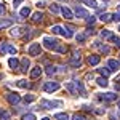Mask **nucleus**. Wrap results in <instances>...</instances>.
<instances>
[{"label": "nucleus", "instance_id": "31", "mask_svg": "<svg viewBox=\"0 0 120 120\" xmlns=\"http://www.w3.org/2000/svg\"><path fill=\"white\" fill-rule=\"evenodd\" d=\"M83 2H85V3H86L88 7H91V8H96V7H98L96 0H83Z\"/></svg>", "mask_w": 120, "mask_h": 120}, {"label": "nucleus", "instance_id": "40", "mask_svg": "<svg viewBox=\"0 0 120 120\" xmlns=\"http://www.w3.org/2000/svg\"><path fill=\"white\" fill-rule=\"evenodd\" d=\"M111 42H114V43H115V45L117 46H120V37H115V35H114V37H112V40Z\"/></svg>", "mask_w": 120, "mask_h": 120}, {"label": "nucleus", "instance_id": "21", "mask_svg": "<svg viewBox=\"0 0 120 120\" xmlns=\"http://www.w3.org/2000/svg\"><path fill=\"white\" fill-rule=\"evenodd\" d=\"M98 72H99L102 77H109V74H111L112 71L109 69V67H101V69H98Z\"/></svg>", "mask_w": 120, "mask_h": 120}, {"label": "nucleus", "instance_id": "24", "mask_svg": "<svg viewBox=\"0 0 120 120\" xmlns=\"http://www.w3.org/2000/svg\"><path fill=\"white\" fill-rule=\"evenodd\" d=\"M96 83L99 85V86H107V80H106V77H99V79H96Z\"/></svg>", "mask_w": 120, "mask_h": 120}, {"label": "nucleus", "instance_id": "33", "mask_svg": "<svg viewBox=\"0 0 120 120\" xmlns=\"http://www.w3.org/2000/svg\"><path fill=\"white\" fill-rule=\"evenodd\" d=\"M112 15H109V13H102L101 15V21H111Z\"/></svg>", "mask_w": 120, "mask_h": 120}, {"label": "nucleus", "instance_id": "16", "mask_svg": "<svg viewBox=\"0 0 120 120\" xmlns=\"http://www.w3.org/2000/svg\"><path fill=\"white\" fill-rule=\"evenodd\" d=\"M8 66H10V69L15 71V69H18V67H19V61L16 59V58H10V59H8Z\"/></svg>", "mask_w": 120, "mask_h": 120}, {"label": "nucleus", "instance_id": "44", "mask_svg": "<svg viewBox=\"0 0 120 120\" xmlns=\"http://www.w3.org/2000/svg\"><path fill=\"white\" fill-rule=\"evenodd\" d=\"M21 2H22V0H13V7H18Z\"/></svg>", "mask_w": 120, "mask_h": 120}, {"label": "nucleus", "instance_id": "4", "mask_svg": "<svg viewBox=\"0 0 120 120\" xmlns=\"http://www.w3.org/2000/svg\"><path fill=\"white\" fill-rule=\"evenodd\" d=\"M61 88V85L58 82H46L45 85H43V91L46 93H53V91H58Z\"/></svg>", "mask_w": 120, "mask_h": 120}, {"label": "nucleus", "instance_id": "23", "mask_svg": "<svg viewBox=\"0 0 120 120\" xmlns=\"http://www.w3.org/2000/svg\"><path fill=\"white\" fill-rule=\"evenodd\" d=\"M22 30H24V29H21V27H13V29H11V32H10V34H11L13 37H19Z\"/></svg>", "mask_w": 120, "mask_h": 120}, {"label": "nucleus", "instance_id": "17", "mask_svg": "<svg viewBox=\"0 0 120 120\" xmlns=\"http://www.w3.org/2000/svg\"><path fill=\"white\" fill-rule=\"evenodd\" d=\"M32 22H35V24H37V22H42V21H43V15H42V13H40V11H37V13H34V15H32Z\"/></svg>", "mask_w": 120, "mask_h": 120}, {"label": "nucleus", "instance_id": "28", "mask_svg": "<svg viewBox=\"0 0 120 120\" xmlns=\"http://www.w3.org/2000/svg\"><path fill=\"white\" fill-rule=\"evenodd\" d=\"M11 26V21H8V19H0V29H5V27H10Z\"/></svg>", "mask_w": 120, "mask_h": 120}, {"label": "nucleus", "instance_id": "9", "mask_svg": "<svg viewBox=\"0 0 120 120\" xmlns=\"http://www.w3.org/2000/svg\"><path fill=\"white\" fill-rule=\"evenodd\" d=\"M42 72H43V71H42V67H40V66L34 67V69L30 71V79H32V80H35V79H40Z\"/></svg>", "mask_w": 120, "mask_h": 120}, {"label": "nucleus", "instance_id": "3", "mask_svg": "<svg viewBox=\"0 0 120 120\" xmlns=\"http://www.w3.org/2000/svg\"><path fill=\"white\" fill-rule=\"evenodd\" d=\"M61 106H63V101H46V99L40 101V107L43 109H53V107H61Z\"/></svg>", "mask_w": 120, "mask_h": 120}, {"label": "nucleus", "instance_id": "32", "mask_svg": "<svg viewBox=\"0 0 120 120\" xmlns=\"http://www.w3.org/2000/svg\"><path fill=\"white\" fill-rule=\"evenodd\" d=\"M34 99H35L34 94H26V96H24V102H32Z\"/></svg>", "mask_w": 120, "mask_h": 120}, {"label": "nucleus", "instance_id": "53", "mask_svg": "<svg viewBox=\"0 0 120 120\" xmlns=\"http://www.w3.org/2000/svg\"><path fill=\"white\" fill-rule=\"evenodd\" d=\"M119 30H120V27H119Z\"/></svg>", "mask_w": 120, "mask_h": 120}, {"label": "nucleus", "instance_id": "2", "mask_svg": "<svg viewBox=\"0 0 120 120\" xmlns=\"http://www.w3.org/2000/svg\"><path fill=\"white\" fill-rule=\"evenodd\" d=\"M43 46H45L46 50H56L58 45H59V42L56 40V38H51V37H43Z\"/></svg>", "mask_w": 120, "mask_h": 120}, {"label": "nucleus", "instance_id": "50", "mask_svg": "<svg viewBox=\"0 0 120 120\" xmlns=\"http://www.w3.org/2000/svg\"><path fill=\"white\" fill-rule=\"evenodd\" d=\"M59 2H66V0H59Z\"/></svg>", "mask_w": 120, "mask_h": 120}, {"label": "nucleus", "instance_id": "13", "mask_svg": "<svg viewBox=\"0 0 120 120\" xmlns=\"http://www.w3.org/2000/svg\"><path fill=\"white\" fill-rule=\"evenodd\" d=\"M107 67L111 69V71H117L120 67V63L117 59H109V63H107Z\"/></svg>", "mask_w": 120, "mask_h": 120}, {"label": "nucleus", "instance_id": "14", "mask_svg": "<svg viewBox=\"0 0 120 120\" xmlns=\"http://www.w3.org/2000/svg\"><path fill=\"white\" fill-rule=\"evenodd\" d=\"M29 67H30V61H29L27 58H24V59L21 61V72H27Z\"/></svg>", "mask_w": 120, "mask_h": 120}, {"label": "nucleus", "instance_id": "43", "mask_svg": "<svg viewBox=\"0 0 120 120\" xmlns=\"http://www.w3.org/2000/svg\"><path fill=\"white\" fill-rule=\"evenodd\" d=\"M0 15H5V7H3V3H0Z\"/></svg>", "mask_w": 120, "mask_h": 120}, {"label": "nucleus", "instance_id": "41", "mask_svg": "<svg viewBox=\"0 0 120 120\" xmlns=\"http://www.w3.org/2000/svg\"><path fill=\"white\" fill-rule=\"evenodd\" d=\"M94 21H96V18H94V16H91V18L88 16V18H86V22H88V24H94Z\"/></svg>", "mask_w": 120, "mask_h": 120}, {"label": "nucleus", "instance_id": "8", "mask_svg": "<svg viewBox=\"0 0 120 120\" xmlns=\"http://www.w3.org/2000/svg\"><path fill=\"white\" fill-rule=\"evenodd\" d=\"M99 61H101V58H99L98 55H90L88 58H86V63H88L90 66H98Z\"/></svg>", "mask_w": 120, "mask_h": 120}, {"label": "nucleus", "instance_id": "19", "mask_svg": "<svg viewBox=\"0 0 120 120\" xmlns=\"http://www.w3.org/2000/svg\"><path fill=\"white\" fill-rule=\"evenodd\" d=\"M18 86H19V88L27 90V88H30V86H32V83L27 82V80H18Z\"/></svg>", "mask_w": 120, "mask_h": 120}, {"label": "nucleus", "instance_id": "51", "mask_svg": "<svg viewBox=\"0 0 120 120\" xmlns=\"http://www.w3.org/2000/svg\"><path fill=\"white\" fill-rule=\"evenodd\" d=\"M104 2H109V0H104Z\"/></svg>", "mask_w": 120, "mask_h": 120}, {"label": "nucleus", "instance_id": "10", "mask_svg": "<svg viewBox=\"0 0 120 120\" xmlns=\"http://www.w3.org/2000/svg\"><path fill=\"white\" fill-rule=\"evenodd\" d=\"M99 35H101L102 40H112V37H114L112 30H109V29H102L101 32H99Z\"/></svg>", "mask_w": 120, "mask_h": 120}, {"label": "nucleus", "instance_id": "7", "mask_svg": "<svg viewBox=\"0 0 120 120\" xmlns=\"http://www.w3.org/2000/svg\"><path fill=\"white\" fill-rule=\"evenodd\" d=\"M101 99H104V101H107V102H112L117 99V94L112 91H107V93H104V94H101Z\"/></svg>", "mask_w": 120, "mask_h": 120}, {"label": "nucleus", "instance_id": "11", "mask_svg": "<svg viewBox=\"0 0 120 120\" xmlns=\"http://www.w3.org/2000/svg\"><path fill=\"white\" fill-rule=\"evenodd\" d=\"M93 46H94V48H98L101 53H106V55L111 51V50H109V46H107V45H101V42H94V45H93Z\"/></svg>", "mask_w": 120, "mask_h": 120}, {"label": "nucleus", "instance_id": "34", "mask_svg": "<svg viewBox=\"0 0 120 120\" xmlns=\"http://www.w3.org/2000/svg\"><path fill=\"white\" fill-rule=\"evenodd\" d=\"M75 38H77V42H85L86 34H77V35H75Z\"/></svg>", "mask_w": 120, "mask_h": 120}, {"label": "nucleus", "instance_id": "5", "mask_svg": "<svg viewBox=\"0 0 120 120\" xmlns=\"http://www.w3.org/2000/svg\"><path fill=\"white\" fill-rule=\"evenodd\" d=\"M40 51H42V46H40V43H30L27 48V53L30 56H38L40 55Z\"/></svg>", "mask_w": 120, "mask_h": 120}, {"label": "nucleus", "instance_id": "30", "mask_svg": "<svg viewBox=\"0 0 120 120\" xmlns=\"http://www.w3.org/2000/svg\"><path fill=\"white\" fill-rule=\"evenodd\" d=\"M56 69H58L56 66H48V67H46V74H48V75L56 74Z\"/></svg>", "mask_w": 120, "mask_h": 120}, {"label": "nucleus", "instance_id": "49", "mask_svg": "<svg viewBox=\"0 0 120 120\" xmlns=\"http://www.w3.org/2000/svg\"><path fill=\"white\" fill-rule=\"evenodd\" d=\"M117 107H120V101H119V102H117Z\"/></svg>", "mask_w": 120, "mask_h": 120}, {"label": "nucleus", "instance_id": "46", "mask_svg": "<svg viewBox=\"0 0 120 120\" xmlns=\"http://www.w3.org/2000/svg\"><path fill=\"white\" fill-rule=\"evenodd\" d=\"M115 83H120V74L117 75V77H115Z\"/></svg>", "mask_w": 120, "mask_h": 120}, {"label": "nucleus", "instance_id": "35", "mask_svg": "<svg viewBox=\"0 0 120 120\" xmlns=\"http://www.w3.org/2000/svg\"><path fill=\"white\" fill-rule=\"evenodd\" d=\"M22 120H37V119H35L34 114H26V115L22 117Z\"/></svg>", "mask_w": 120, "mask_h": 120}, {"label": "nucleus", "instance_id": "6", "mask_svg": "<svg viewBox=\"0 0 120 120\" xmlns=\"http://www.w3.org/2000/svg\"><path fill=\"white\" fill-rule=\"evenodd\" d=\"M7 99H8L10 104H18L21 101V96H19L18 93H8L7 94Z\"/></svg>", "mask_w": 120, "mask_h": 120}, {"label": "nucleus", "instance_id": "39", "mask_svg": "<svg viewBox=\"0 0 120 120\" xmlns=\"http://www.w3.org/2000/svg\"><path fill=\"white\" fill-rule=\"evenodd\" d=\"M112 19H114L115 22H120V11L119 13H114V15H112Z\"/></svg>", "mask_w": 120, "mask_h": 120}, {"label": "nucleus", "instance_id": "42", "mask_svg": "<svg viewBox=\"0 0 120 120\" xmlns=\"http://www.w3.org/2000/svg\"><path fill=\"white\" fill-rule=\"evenodd\" d=\"M0 53H2V55H3V53H7V43L0 45Z\"/></svg>", "mask_w": 120, "mask_h": 120}, {"label": "nucleus", "instance_id": "1", "mask_svg": "<svg viewBox=\"0 0 120 120\" xmlns=\"http://www.w3.org/2000/svg\"><path fill=\"white\" fill-rule=\"evenodd\" d=\"M51 30H53V34H59V35H63L66 38L72 37V29H64L63 26H53Z\"/></svg>", "mask_w": 120, "mask_h": 120}, {"label": "nucleus", "instance_id": "38", "mask_svg": "<svg viewBox=\"0 0 120 120\" xmlns=\"http://www.w3.org/2000/svg\"><path fill=\"white\" fill-rule=\"evenodd\" d=\"M74 120H86V117L83 114H75L74 115Z\"/></svg>", "mask_w": 120, "mask_h": 120}, {"label": "nucleus", "instance_id": "15", "mask_svg": "<svg viewBox=\"0 0 120 120\" xmlns=\"http://www.w3.org/2000/svg\"><path fill=\"white\" fill-rule=\"evenodd\" d=\"M61 13H63V16H64L66 19H72V18H74V13H72L71 10L67 8V7H64V8H61Z\"/></svg>", "mask_w": 120, "mask_h": 120}, {"label": "nucleus", "instance_id": "12", "mask_svg": "<svg viewBox=\"0 0 120 120\" xmlns=\"http://www.w3.org/2000/svg\"><path fill=\"white\" fill-rule=\"evenodd\" d=\"M75 15H77L79 18H88V11L85 8H82V7H77V8H75Z\"/></svg>", "mask_w": 120, "mask_h": 120}, {"label": "nucleus", "instance_id": "47", "mask_svg": "<svg viewBox=\"0 0 120 120\" xmlns=\"http://www.w3.org/2000/svg\"><path fill=\"white\" fill-rule=\"evenodd\" d=\"M115 90H119V91H120V83H119V85L115 83Z\"/></svg>", "mask_w": 120, "mask_h": 120}, {"label": "nucleus", "instance_id": "29", "mask_svg": "<svg viewBox=\"0 0 120 120\" xmlns=\"http://www.w3.org/2000/svg\"><path fill=\"white\" fill-rule=\"evenodd\" d=\"M7 51H8L10 55H16V53H18V48L13 46V45H7Z\"/></svg>", "mask_w": 120, "mask_h": 120}, {"label": "nucleus", "instance_id": "52", "mask_svg": "<svg viewBox=\"0 0 120 120\" xmlns=\"http://www.w3.org/2000/svg\"><path fill=\"white\" fill-rule=\"evenodd\" d=\"M0 79H2V74H0Z\"/></svg>", "mask_w": 120, "mask_h": 120}, {"label": "nucleus", "instance_id": "37", "mask_svg": "<svg viewBox=\"0 0 120 120\" xmlns=\"http://www.w3.org/2000/svg\"><path fill=\"white\" fill-rule=\"evenodd\" d=\"M50 11H51V13H53V15H55V13H59V11H61V10L58 8V5H51V7H50Z\"/></svg>", "mask_w": 120, "mask_h": 120}, {"label": "nucleus", "instance_id": "48", "mask_svg": "<svg viewBox=\"0 0 120 120\" xmlns=\"http://www.w3.org/2000/svg\"><path fill=\"white\" fill-rule=\"evenodd\" d=\"M42 120H51V119H50V117H43Z\"/></svg>", "mask_w": 120, "mask_h": 120}, {"label": "nucleus", "instance_id": "25", "mask_svg": "<svg viewBox=\"0 0 120 120\" xmlns=\"http://www.w3.org/2000/svg\"><path fill=\"white\" fill-rule=\"evenodd\" d=\"M11 117V114L8 111H0V120H8Z\"/></svg>", "mask_w": 120, "mask_h": 120}, {"label": "nucleus", "instance_id": "36", "mask_svg": "<svg viewBox=\"0 0 120 120\" xmlns=\"http://www.w3.org/2000/svg\"><path fill=\"white\" fill-rule=\"evenodd\" d=\"M56 51H58V53H66V51H67V48H66L64 45H58Z\"/></svg>", "mask_w": 120, "mask_h": 120}, {"label": "nucleus", "instance_id": "45", "mask_svg": "<svg viewBox=\"0 0 120 120\" xmlns=\"http://www.w3.org/2000/svg\"><path fill=\"white\" fill-rule=\"evenodd\" d=\"M37 7H38V8H42V7H45V2H37Z\"/></svg>", "mask_w": 120, "mask_h": 120}, {"label": "nucleus", "instance_id": "18", "mask_svg": "<svg viewBox=\"0 0 120 120\" xmlns=\"http://www.w3.org/2000/svg\"><path fill=\"white\" fill-rule=\"evenodd\" d=\"M69 66H72V67H80L82 66V61H80V58H72V59H69Z\"/></svg>", "mask_w": 120, "mask_h": 120}, {"label": "nucleus", "instance_id": "27", "mask_svg": "<svg viewBox=\"0 0 120 120\" xmlns=\"http://www.w3.org/2000/svg\"><path fill=\"white\" fill-rule=\"evenodd\" d=\"M19 15H21L22 18H26V16H29V15H30V8H29V7H24V8H22L21 11H19Z\"/></svg>", "mask_w": 120, "mask_h": 120}, {"label": "nucleus", "instance_id": "26", "mask_svg": "<svg viewBox=\"0 0 120 120\" xmlns=\"http://www.w3.org/2000/svg\"><path fill=\"white\" fill-rule=\"evenodd\" d=\"M75 88H77V93L80 91V94H85V88H83L82 82H75Z\"/></svg>", "mask_w": 120, "mask_h": 120}, {"label": "nucleus", "instance_id": "20", "mask_svg": "<svg viewBox=\"0 0 120 120\" xmlns=\"http://www.w3.org/2000/svg\"><path fill=\"white\" fill-rule=\"evenodd\" d=\"M66 90L69 93H77V88H75V82H69L66 83Z\"/></svg>", "mask_w": 120, "mask_h": 120}, {"label": "nucleus", "instance_id": "22", "mask_svg": "<svg viewBox=\"0 0 120 120\" xmlns=\"http://www.w3.org/2000/svg\"><path fill=\"white\" fill-rule=\"evenodd\" d=\"M55 119H58V120H69V115H67L66 112H58V114H55Z\"/></svg>", "mask_w": 120, "mask_h": 120}]
</instances>
